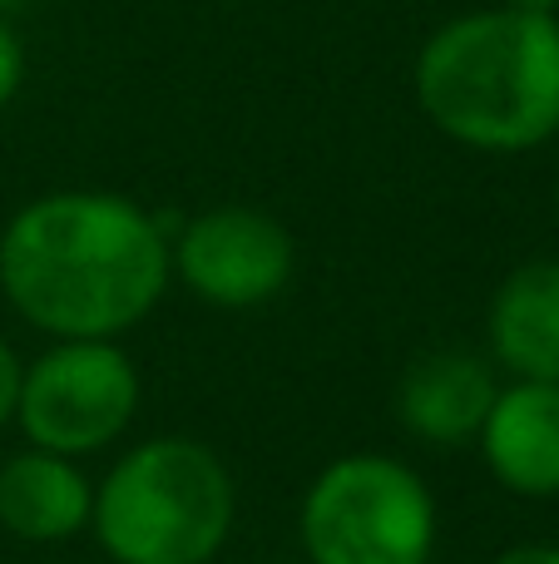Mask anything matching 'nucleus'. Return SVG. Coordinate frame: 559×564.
<instances>
[{
    "label": "nucleus",
    "mask_w": 559,
    "mask_h": 564,
    "mask_svg": "<svg viewBox=\"0 0 559 564\" xmlns=\"http://www.w3.org/2000/svg\"><path fill=\"white\" fill-rule=\"evenodd\" d=\"M174 273L154 214L105 188H59L0 234V292L55 341H114L158 307Z\"/></svg>",
    "instance_id": "obj_1"
},
{
    "label": "nucleus",
    "mask_w": 559,
    "mask_h": 564,
    "mask_svg": "<svg viewBox=\"0 0 559 564\" xmlns=\"http://www.w3.org/2000/svg\"><path fill=\"white\" fill-rule=\"evenodd\" d=\"M416 105L481 154L540 149L559 134V20L515 6L446 20L416 55Z\"/></svg>",
    "instance_id": "obj_2"
},
{
    "label": "nucleus",
    "mask_w": 559,
    "mask_h": 564,
    "mask_svg": "<svg viewBox=\"0 0 559 564\" xmlns=\"http://www.w3.org/2000/svg\"><path fill=\"white\" fill-rule=\"evenodd\" d=\"M233 516L238 490L218 451L194 436H158L114 460L89 525L114 564H208Z\"/></svg>",
    "instance_id": "obj_3"
},
{
    "label": "nucleus",
    "mask_w": 559,
    "mask_h": 564,
    "mask_svg": "<svg viewBox=\"0 0 559 564\" xmlns=\"http://www.w3.org/2000/svg\"><path fill=\"white\" fill-rule=\"evenodd\" d=\"M313 564H426L436 550V500L396 456H342L307 486L297 510Z\"/></svg>",
    "instance_id": "obj_4"
},
{
    "label": "nucleus",
    "mask_w": 559,
    "mask_h": 564,
    "mask_svg": "<svg viewBox=\"0 0 559 564\" xmlns=\"http://www.w3.org/2000/svg\"><path fill=\"white\" fill-rule=\"evenodd\" d=\"M134 411L139 371L119 341H55L20 377V431L30 446L69 460L114 446Z\"/></svg>",
    "instance_id": "obj_5"
},
{
    "label": "nucleus",
    "mask_w": 559,
    "mask_h": 564,
    "mask_svg": "<svg viewBox=\"0 0 559 564\" xmlns=\"http://www.w3.org/2000/svg\"><path fill=\"white\" fill-rule=\"evenodd\" d=\"M174 273L213 307H263L293 278V234L263 208L223 204L188 218L168 248Z\"/></svg>",
    "instance_id": "obj_6"
},
{
    "label": "nucleus",
    "mask_w": 559,
    "mask_h": 564,
    "mask_svg": "<svg viewBox=\"0 0 559 564\" xmlns=\"http://www.w3.org/2000/svg\"><path fill=\"white\" fill-rule=\"evenodd\" d=\"M481 456L511 496H559V387L555 381H515L495 391L481 426Z\"/></svg>",
    "instance_id": "obj_7"
},
{
    "label": "nucleus",
    "mask_w": 559,
    "mask_h": 564,
    "mask_svg": "<svg viewBox=\"0 0 559 564\" xmlns=\"http://www.w3.org/2000/svg\"><path fill=\"white\" fill-rule=\"evenodd\" d=\"M495 377L471 351H426L396 387V421L431 446H461L481 436L495 401Z\"/></svg>",
    "instance_id": "obj_8"
},
{
    "label": "nucleus",
    "mask_w": 559,
    "mask_h": 564,
    "mask_svg": "<svg viewBox=\"0 0 559 564\" xmlns=\"http://www.w3.org/2000/svg\"><path fill=\"white\" fill-rule=\"evenodd\" d=\"M95 486L69 456L20 451L0 466V525L30 545H59L89 525Z\"/></svg>",
    "instance_id": "obj_9"
},
{
    "label": "nucleus",
    "mask_w": 559,
    "mask_h": 564,
    "mask_svg": "<svg viewBox=\"0 0 559 564\" xmlns=\"http://www.w3.org/2000/svg\"><path fill=\"white\" fill-rule=\"evenodd\" d=\"M491 351L520 381H555L559 387V263H520L495 288L485 312Z\"/></svg>",
    "instance_id": "obj_10"
},
{
    "label": "nucleus",
    "mask_w": 559,
    "mask_h": 564,
    "mask_svg": "<svg viewBox=\"0 0 559 564\" xmlns=\"http://www.w3.org/2000/svg\"><path fill=\"white\" fill-rule=\"evenodd\" d=\"M20 79H25V50H20L15 30L6 25V15H0V109L15 99Z\"/></svg>",
    "instance_id": "obj_11"
},
{
    "label": "nucleus",
    "mask_w": 559,
    "mask_h": 564,
    "mask_svg": "<svg viewBox=\"0 0 559 564\" xmlns=\"http://www.w3.org/2000/svg\"><path fill=\"white\" fill-rule=\"evenodd\" d=\"M20 377H25V367H20L15 347H10L6 337H0V431L15 421V406H20Z\"/></svg>",
    "instance_id": "obj_12"
},
{
    "label": "nucleus",
    "mask_w": 559,
    "mask_h": 564,
    "mask_svg": "<svg viewBox=\"0 0 559 564\" xmlns=\"http://www.w3.org/2000/svg\"><path fill=\"white\" fill-rule=\"evenodd\" d=\"M495 564H559V545H515L495 555Z\"/></svg>",
    "instance_id": "obj_13"
},
{
    "label": "nucleus",
    "mask_w": 559,
    "mask_h": 564,
    "mask_svg": "<svg viewBox=\"0 0 559 564\" xmlns=\"http://www.w3.org/2000/svg\"><path fill=\"white\" fill-rule=\"evenodd\" d=\"M501 6H515V10H535V15H555L559 0H501Z\"/></svg>",
    "instance_id": "obj_14"
},
{
    "label": "nucleus",
    "mask_w": 559,
    "mask_h": 564,
    "mask_svg": "<svg viewBox=\"0 0 559 564\" xmlns=\"http://www.w3.org/2000/svg\"><path fill=\"white\" fill-rule=\"evenodd\" d=\"M25 0H0V15H10V10H20Z\"/></svg>",
    "instance_id": "obj_15"
},
{
    "label": "nucleus",
    "mask_w": 559,
    "mask_h": 564,
    "mask_svg": "<svg viewBox=\"0 0 559 564\" xmlns=\"http://www.w3.org/2000/svg\"><path fill=\"white\" fill-rule=\"evenodd\" d=\"M555 214H559V184H555Z\"/></svg>",
    "instance_id": "obj_16"
},
{
    "label": "nucleus",
    "mask_w": 559,
    "mask_h": 564,
    "mask_svg": "<svg viewBox=\"0 0 559 564\" xmlns=\"http://www.w3.org/2000/svg\"><path fill=\"white\" fill-rule=\"evenodd\" d=\"M555 20H559V10H555Z\"/></svg>",
    "instance_id": "obj_17"
}]
</instances>
